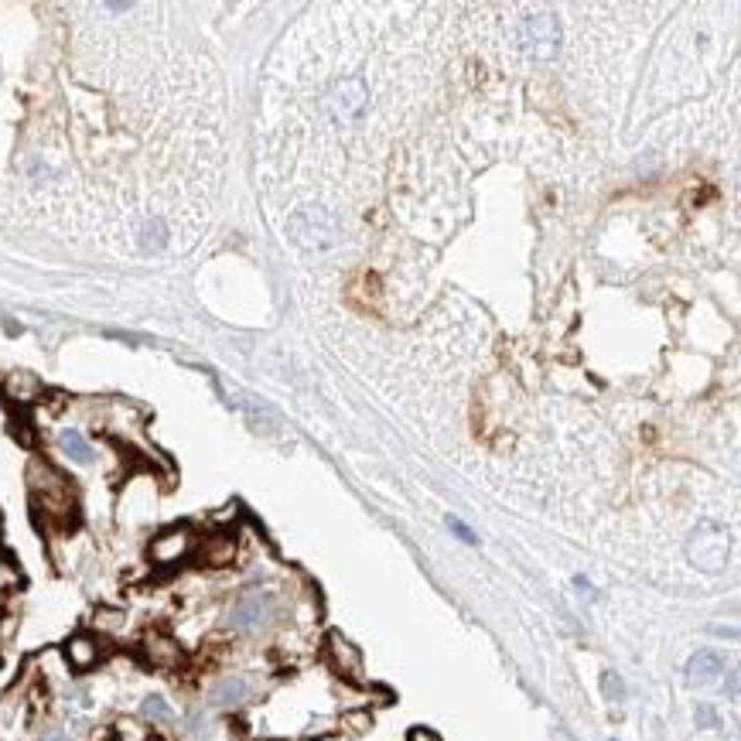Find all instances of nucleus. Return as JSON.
Listing matches in <instances>:
<instances>
[{
	"label": "nucleus",
	"instance_id": "obj_1",
	"mask_svg": "<svg viewBox=\"0 0 741 741\" xmlns=\"http://www.w3.org/2000/svg\"><path fill=\"white\" fill-rule=\"evenodd\" d=\"M27 489H31V503L38 509V516L55 526H69L76 520V489L62 471L48 465V461H31L27 469Z\"/></svg>",
	"mask_w": 741,
	"mask_h": 741
},
{
	"label": "nucleus",
	"instance_id": "obj_2",
	"mask_svg": "<svg viewBox=\"0 0 741 741\" xmlns=\"http://www.w3.org/2000/svg\"><path fill=\"white\" fill-rule=\"evenodd\" d=\"M506 48L520 52L523 58L546 62L554 58L560 48V25L550 14H526V17H513L506 25Z\"/></svg>",
	"mask_w": 741,
	"mask_h": 741
},
{
	"label": "nucleus",
	"instance_id": "obj_3",
	"mask_svg": "<svg viewBox=\"0 0 741 741\" xmlns=\"http://www.w3.org/2000/svg\"><path fill=\"white\" fill-rule=\"evenodd\" d=\"M277 609H281V601H277L273 591L253 588V591H243V595L233 601L229 625H233V632H239V636H257V632H263V629L277 619Z\"/></svg>",
	"mask_w": 741,
	"mask_h": 741
},
{
	"label": "nucleus",
	"instance_id": "obj_4",
	"mask_svg": "<svg viewBox=\"0 0 741 741\" xmlns=\"http://www.w3.org/2000/svg\"><path fill=\"white\" fill-rule=\"evenodd\" d=\"M196 546L198 540L196 534H192V526H168V530H161V534L151 540L147 557H151V564H157V567H175V564L192 557Z\"/></svg>",
	"mask_w": 741,
	"mask_h": 741
},
{
	"label": "nucleus",
	"instance_id": "obj_5",
	"mask_svg": "<svg viewBox=\"0 0 741 741\" xmlns=\"http://www.w3.org/2000/svg\"><path fill=\"white\" fill-rule=\"evenodd\" d=\"M253 697V683H249V676H222V680H216L212 683V690H208V701H212V707H222V711H233V707H243V704Z\"/></svg>",
	"mask_w": 741,
	"mask_h": 741
},
{
	"label": "nucleus",
	"instance_id": "obj_6",
	"mask_svg": "<svg viewBox=\"0 0 741 741\" xmlns=\"http://www.w3.org/2000/svg\"><path fill=\"white\" fill-rule=\"evenodd\" d=\"M143 656H147V663L157 666V670H175V666H182V646L175 642L171 636H164V632H151V636L143 639Z\"/></svg>",
	"mask_w": 741,
	"mask_h": 741
},
{
	"label": "nucleus",
	"instance_id": "obj_7",
	"mask_svg": "<svg viewBox=\"0 0 741 741\" xmlns=\"http://www.w3.org/2000/svg\"><path fill=\"white\" fill-rule=\"evenodd\" d=\"M66 660L72 670L86 673V670H92V666L103 660V646H100V639L90 636V632H79V636H72L66 642Z\"/></svg>",
	"mask_w": 741,
	"mask_h": 741
},
{
	"label": "nucleus",
	"instance_id": "obj_8",
	"mask_svg": "<svg viewBox=\"0 0 741 741\" xmlns=\"http://www.w3.org/2000/svg\"><path fill=\"white\" fill-rule=\"evenodd\" d=\"M328 660H332V666H335L342 676H359V670H363V656H359V650L352 646L349 639L338 636V632L328 636Z\"/></svg>",
	"mask_w": 741,
	"mask_h": 741
},
{
	"label": "nucleus",
	"instance_id": "obj_9",
	"mask_svg": "<svg viewBox=\"0 0 741 741\" xmlns=\"http://www.w3.org/2000/svg\"><path fill=\"white\" fill-rule=\"evenodd\" d=\"M196 550H198V557H202L206 567H226V564H233V557H236V540L229 534H212V536H206Z\"/></svg>",
	"mask_w": 741,
	"mask_h": 741
},
{
	"label": "nucleus",
	"instance_id": "obj_10",
	"mask_svg": "<svg viewBox=\"0 0 741 741\" xmlns=\"http://www.w3.org/2000/svg\"><path fill=\"white\" fill-rule=\"evenodd\" d=\"M721 673H725V660H721L717 652L704 650L687 663V680H690V683H701V687H704V683H715Z\"/></svg>",
	"mask_w": 741,
	"mask_h": 741
},
{
	"label": "nucleus",
	"instance_id": "obj_11",
	"mask_svg": "<svg viewBox=\"0 0 741 741\" xmlns=\"http://www.w3.org/2000/svg\"><path fill=\"white\" fill-rule=\"evenodd\" d=\"M58 448H62V455H66L69 461H76V465H92V458H96L92 444L86 441V434L76 428L58 430Z\"/></svg>",
	"mask_w": 741,
	"mask_h": 741
},
{
	"label": "nucleus",
	"instance_id": "obj_12",
	"mask_svg": "<svg viewBox=\"0 0 741 741\" xmlns=\"http://www.w3.org/2000/svg\"><path fill=\"white\" fill-rule=\"evenodd\" d=\"M141 717L143 721H151V725H175V721H178V711L171 707L168 697L151 693V697H143L141 701Z\"/></svg>",
	"mask_w": 741,
	"mask_h": 741
},
{
	"label": "nucleus",
	"instance_id": "obj_13",
	"mask_svg": "<svg viewBox=\"0 0 741 741\" xmlns=\"http://www.w3.org/2000/svg\"><path fill=\"white\" fill-rule=\"evenodd\" d=\"M4 386H7V393H11V400H17V404H27V400H31V397H35V393L41 390L38 379L27 376V373H14V376L7 379V383H4Z\"/></svg>",
	"mask_w": 741,
	"mask_h": 741
},
{
	"label": "nucleus",
	"instance_id": "obj_14",
	"mask_svg": "<svg viewBox=\"0 0 741 741\" xmlns=\"http://www.w3.org/2000/svg\"><path fill=\"white\" fill-rule=\"evenodd\" d=\"M448 530H451V534H455L461 544H469V546L479 544V536L471 534V526H465V523L458 520V516H448Z\"/></svg>",
	"mask_w": 741,
	"mask_h": 741
},
{
	"label": "nucleus",
	"instance_id": "obj_15",
	"mask_svg": "<svg viewBox=\"0 0 741 741\" xmlns=\"http://www.w3.org/2000/svg\"><path fill=\"white\" fill-rule=\"evenodd\" d=\"M605 693H609L611 701H622L625 697V687H622V680L615 673H605Z\"/></svg>",
	"mask_w": 741,
	"mask_h": 741
},
{
	"label": "nucleus",
	"instance_id": "obj_16",
	"mask_svg": "<svg viewBox=\"0 0 741 741\" xmlns=\"http://www.w3.org/2000/svg\"><path fill=\"white\" fill-rule=\"evenodd\" d=\"M41 741H72V738H69L66 731H52V735H45Z\"/></svg>",
	"mask_w": 741,
	"mask_h": 741
}]
</instances>
